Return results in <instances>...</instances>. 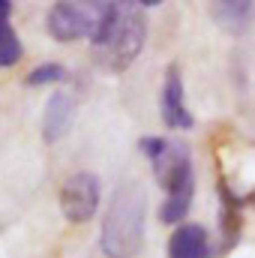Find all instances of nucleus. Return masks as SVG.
Returning <instances> with one entry per match:
<instances>
[{
	"label": "nucleus",
	"instance_id": "obj_1",
	"mask_svg": "<svg viewBox=\"0 0 255 258\" xmlns=\"http://www.w3.org/2000/svg\"><path fill=\"white\" fill-rule=\"evenodd\" d=\"M144 222H147V192L138 180L120 183L105 210L102 222V252L105 258H135L144 246Z\"/></svg>",
	"mask_w": 255,
	"mask_h": 258
},
{
	"label": "nucleus",
	"instance_id": "obj_2",
	"mask_svg": "<svg viewBox=\"0 0 255 258\" xmlns=\"http://www.w3.org/2000/svg\"><path fill=\"white\" fill-rule=\"evenodd\" d=\"M144 39H147V18L138 6L132 3H120V12H117V21L111 24L108 36L93 48L99 63L111 72H123L126 66L135 63V57L141 54L144 48Z\"/></svg>",
	"mask_w": 255,
	"mask_h": 258
},
{
	"label": "nucleus",
	"instance_id": "obj_3",
	"mask_svg": "<svg viewBox=\"0 0 255 258\" xmlns=\"http://www.w3.org/2000/svg\"><path fill=\"white\" fill-rule=\"evenodd\" d=\"M138 150L150 159L156 183L165 189V195L195 189V174H192V156L189 147L174 144L162 135H144L138 141Z\"/></svg>",
	"mask_w": 255,
	"mask_h": 258
},
{
	"label": "nucleus",
	"instance_id": "obj_4",
	"mask_svg": "<svg viewBox=\"0 0 255 258\" xmlns=\"http://www.w3.org/2000/svg\"><path fill=\"white\" fill-rule=\"evenodd\" d=\"M102 15H105V3H54L48 18H45V27L51 33V39L57 42H75V39H93L99 24H102Z\"/></svg>",
	"mask_w": 255,
	"mask_h": 258
},
{
	"label": "nucleus",
	"instance_id": "obj_5",
	"mask_svg": "<svg viewBox=\"0 0 255 258\" xmlns=\"http://www.w3.org/2000/svg\"><path fill=\"white\" fill-rule=\"evenodd\" d=\"M99 198H102L99 177L90 171H75L60 186V210L72 225H81L93 219V213L99 210Z\"/></svg>",
	"mask_w": 255,
	"mask_h": 258
},
{
	"label": "nucleus",
	"instance_id": "obj_6",
	"mask_svg": "<svg viewBox=\"0 0 255 258\" xmlns=\"http://www.w3.org/2000/svg\"><path fill=\"white\" fill-rule=\"evenodd\" d=\"M159 114L168 129H192L195 117L186 108V90H183V75L180 66L171 63L162 78V93H159Z\"/></svg>",
	"mask_w": 255,
	"mask_h": 258
},
{
	"label": "nucleus",
	"instance_id": "obj_7",
	"mask_svg": "<svg viewBox=\"0 0 255 258\" xmlns=\"http://www.w3.org/2000/svg\"><path fill=\"white\" fill-rule=\"evenodd\" d=\"M75 111H78V102H75L72 93H66V90L54 93L45 102V111H42V138L48 144L66 138L72 123H75Z\"/></svg>",
	"mask_w": 255,
	"mask_h": 258
},
{
	"label": "nucleus",
	"instance_id": "obj_8",
	"mask_svg": "<svg viewBox=\"0 0 255 258\" xmlns=\"http://www.w3.org/2000/svg\"><path fill=\"white\" fill-rule=\"evenodd\" d=\"M210 18L216 21L219 30L231 36H243L255 21V3L252 0H219L210 3Z\"/></svg>",
	"mask_w": 255,
	"mask_h": 258
},
{
	"label": "nucleus",
	"instance_id": "obj_9",
	"mask_svg": "<svg viewBox=\"0 0 255 258\" xmlns=\"http://www.w3.org/2000/svg\"><path fill=\"white\" fill-rule=\"evenodd\" d=\"M168 258H210V237L204 225L198 222L177 225L168 240Z\"/></svg>",
	"mask_w": 255,
	"mask_h": 258
},
{
	"label": "nucleus",
	"instance_id": "obj_10",
	"mask_svg": "<svg viewBox=\"0 0 255 258\" xmlns=\"http://www.w3.org/2000/svg\"><path fill=\"white\" fill-rule=\"evenodd\" d=\"M24 57V45L15 33L12 24H0V66H15L18 60Z\"/></svg>",
	"mask_w": 255,
	"mask_h": 258
},
{
	"label": "nucleus",
	"instance_id": "obj_11",
	"mask_svg": "<svg viewBox=\"0 0 255 258\" xmlns=\"http://www.w3.org/2000/svg\"><path fill=\"white\" fill-rule=\"evenodd\" d=\"M63 78H66V69L60 63H42V66H36V69H30L24 81L30 87H42V84H57Z\"/></svg>",
	"mask_w": 255,
	"mask_h": 258
},
{
	"label": "nucleus",
	"instance_id": "obj_12",
	"mask_svg": "<svg viewBox=\"0 0 255 258\" xmlns=\"http://www.w3.org/2000/svg\"><path fill=\"white\" fill-rule=\"evenodd\" d=\"M9 15H12V3L0 0V24H9Z\"/></svg>",
	"mask_w": 255,
	"mask_h": 258
}]
</instances>
